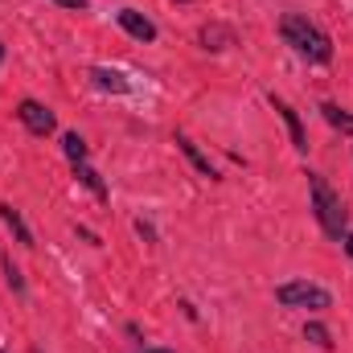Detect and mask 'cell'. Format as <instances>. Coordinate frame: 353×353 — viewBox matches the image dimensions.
Listing matches in <instances>:
<instances>
[{"mask_svg":"<svg viewBox=\"0 0 353 353\" xmlns=\"http://www.w3.org/2000/svg\"><path fill=\"white\" fill-rule=\"evenodd\" d=\"M136 234H140V239H144V243H157V230H152V226H148V222H144V218H140V222H136Z\"/></svg>","mask_w":353,"mask_h":353,"instance_id":"cell-16","label":"cell"},{"mask_svg":"<svg viewBox=\"0 0 353 353\" xmlns=\"http://www.w3.org/2000/svg\"><path fill=\"white\" fill-rule=\"evenodd\" d=\"M308 197H312V214H316V226L329 234V239H345V222H350V210L341 201V193L325 181L321 173H308Z\"/></svg>","mask_w":353,"mask_h":353,"instance_id":"cell-2","label":"cell"},{"mask_svg":"<svg viewBox=\"0 0 353 353\" xmlns=\"http://www.w3.org/2000/svg\"><path fill=\"white\" fill-rule=\"evenodd\" d=\"M136 353H173V350H165V345H144V350H136Z\"/></svg>","mask_w":353,"mask_h":353,"instance_id":"cell-19","label":"cell"},{"mask_svg":"<svg viewBox=\"0 0 353 353\" xmlns=\"http://www.w3.org/2000/svg\"><path fill=\"white\" fill-rule=\"evenodd\" d=\"M304 337H308L312 345H321V350H333V337H329V329H325V325H316V321H312V325H304Z\"/></svg>","mask_w":353,"mask_h":353,"instance_id":"cell-15","label":"cell"},{"mask_svg":"<svg viewBox=\"0 0 353 353\" xmlns=\"http://www.w3.org/2000/svg\"><path fill=\"white\" fill-rule=\"evenodd\" d=\"M0 353H4V350H0Z\"/></svg>","mask_w":353,"mask_h":353,"instance_id":"cell-22","label":"cell"},{"mask_svg":"<svg viewBox=\"0 0 353 353\" xmlns=\"http://www.w3.org/2000/svg\"><path fill=\"white\" fill-rule=\"evenodd\" d=\"M341 247H345V255L353 259V230H345V239H341Z\"/></svg>","mask_w":353,"mask_h":353,"instance_id":"cell-18","label":"cell"},{"mask_svg":"<svg viewBox=\"0 0 353 353\" xmlns=\"http://www.w3.org/2000/svg\"><path fill=\"white\" fill-rule=\"evenodd\" d=\"M54 4H62V8H79V12L90 8V0H54Z\"/></svg>","mask_w":353,"mask_h":353,"instance_id":"cell-17","label":"cell"},{"mask_svg":"<svg viewBox=\"0 0 353 353\" xmlns=\"http://www.w3.org/2000/svg\"><path fill=\"white\" fill-rule=\"evenodd\" d=\"M0 267H4V283H8L17 296H25L29 288H25V275H21V267L12 263V255H0Z\"/></svg>","mask_w":353,"mask_h":353,"instance_id":"cell-14","label":"cell"},{"mask_svg":"<svg viewBox=\"0 0 353 353\" xmlns=\"http://www.w3.org/2000/svg\"><path fill=\"white\" fill-rule=\"evenodd\" d=\"M176 4H189V0H176Z\"/></svg>","mask_w":353,"mask_h":353,"instance_id":"cell-21","label":"cell"},{"mask_svg":"<svg viewBox=\"0 0 353 353\" xmlns=\"http://www.w3.org/2000/svg\"><path fill=\"white\" fill-rule=\"evenodd\" d=\"M115 25L128 33V37H136V41H144V46H152L157 37H161V29H157V21L152 17H144L140 8H119L115 12Z\"/></svg>","mask_w":353,"mask_h":353,"instance_id":"cell-5","label":"cell"},{"mask_svg":"<svg viewBox=\"0 0 353 353\" xmlns=\"http://www.w3.org/2000/svg\"><path fill=\"white\" fill-rule=\"evenodd\" d=\"M74 176H79V181L87 185V189L94 193V197H99V201H107V185H103V176L94 173V169H90L87 161H83V165H74Z\"/></svg>","mask_w":353,"mask_h":353,"instance_id":"cell-12","label":"cell"},{"mask_svg":"<svg viewBox=\"0 0 353 353\" xmlns=\"http://www.w3.org/2000/svg\"><path fill=\"white\" fill-rule=\"evenodd\" d=\"M62 152H66L70 165H83V161H87V140H83L79 132H66V136H62Z\"/></svg>","mask_w":353,"mask_h":353,"instance_id":"cell-13","label":"cell"},{"mask_svg":"<svg viewBox=\"0 0 353 353\" xmlns=\"http://www.w3.org/2000/svg\"><path fill=\"white\" fill-rule=\"evenodd\" d=\"M90 83L99 90H107V94H128V90H132L128 74L115 70V66H90Z\"/></svg>","mask_w":353,"mask_h":353,"instance_id":"cell-7","label":"cell"},{"mask_svg":"<svg viewBox=\"0 0 353 353\" xmlns=\"http://www.w3.org/2000/svg\"><path fill=\"white\" fill-rule=\"evenodd\" d=\"M176 148L185 152V161H189V165H193V169H197L201 176H210V181H218V169L210 165V157H205V152H201V148H197V144H193V140H189L185 132H176Z\"/></svg>","mask_w":353,"mask_h":353,"instance_id":"cell-9","label":"cell"},{"mask_svg":"<svg viewBox=\"0 0 353 353\" xmlns=\"http://www.w3.org/2000/svg\"><path fill=\"white\" fill-rule=\"evenodd\" d=\"M267 103L279 111V119H283V128H288V136H292V148H296V152H308V132H304V119H300V111H296L288 99H279L275 90L267 94Z\"/></svg>","mask_w":353,"mask_h":353,"instance_id":"cell-6","label":"cell"},{"mask_svg":"<svg viewBox=\"0 0 353 353\" xmlns=\"http://www.w3.org/2000/svg\"><path fill=\"white\" fill-rule=\"evenodd\" d=\"M4 58H8V50H4V46H0V62H4Z\"/></svg>","mask_w":353,"mask_h":353,"instance_id":"cell-20","label":"cell"},{"mask_svg":"<svg viewBox=\"0 0 353 353\" xmlns=\"http://www.w3.org/2000/svg\"><path fill=\"white\" fill-rule=\"evenodd\" d=\"M275 300L283 308H300V312H329L333 308V292L312 283V279H288L275 288Z\"/></svg>","mask_w":353,"mask_h":353,"instance_id":"cell-3","label":"cell"},{"mask_svg":"<svg viewBox=\"0 0 353 353\" xmlns=\"http://www.w3.org/2000/svg\"><path fill=\"white\" fill-rule=\"evenodd\" d=\"M279 37H283L304 62H312V66H329V62H333V41H329V33H325L321 25H312L304 12H288V17L279 21Z\"/></svg>","mask_w":353,"mask_h":353,"instance_id":"cell-1","label":"cell"},{"mask_svg":"<svg viewBox=\"0 0 353 353\" xmlns=\"http://www.w3.org/2000/svg\"><path fill=\"white\" fill-rule=\"evenodd\" d=\"M201 41H205V50H226V46H234V33L226 25H205L201 29Z\"/></svg>","mask_w":353,"mask_h":353,"instance_id":"cell-11","label":"cell"},{"mask_svg":"<svg viewBox=\"0 0 353 353\" xmlns=\"http://www.w3.org/2000/svg\"><path fill=\"white\" fill-rule=\"evenodd\" d=\"M0 222L8 226V234H12L21 247H37V243H33V230L25 226V218H21V210H17L12 201H0Z\"/></svg>","mask_w":353,"mask_h":353,"instance_id":"cell-8","label":"cell"},{"mask_svg":"<svg viewBox=\"0 0 353 353\" xmlns=\"http://www.w3.org/2000/svg\"><path fill=\"white\" fill-rule=\"evenodd\" d=\"M17 119H21L25 132H33V136H54V132H58V115H54L46 103H37V99H21V103H17Z\"/></svg>","mask_w":353,"mask_h":353,"instance_id":"cell-4","label":"cell"},{"mask_svg":"<svg viewBox=\"0 0 353 353\" xmlns=\"http://www.w3.org/2000/svg\"><path fill=\"white\" fill-rule=\"evenodd\" d=\"M321 115H325L329 128H337L341 136H353V111H345L341 103H321Z\"/></svg>","mask_w":353,"mask_h":353,"instance_id":"cell-10","label":"cell"}]
</instances>
